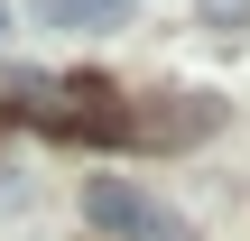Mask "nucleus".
I'll return each mask as SVG.
<instances>
[{
	"instance_id": "3",
	"label": "nucleus",
	"mask_w": 250,
	"mask_h": 241,
	"mask_svg": "<svg viewBox=\"0 0 250 241\" xmlns=\"http://www.w3.org/2000/svg\"><path fill=\"white\" fill-rule=\"evenodd\" d=\"M213 130V93H176V111H130V139H204Z\"/></svg>"
},
{
	"instance_id": "6",
	"label": "nucleus",
	"mask_w": 250,
	"mask_h": 241,
	"mask_svg": "<svg viewBox=\"0 0 250 241\" xmlns=\"http://www.w3.org/2000/svg\"><path fill=\"white\" fill-rule=\"evenodd\" d=\"M0 56H9V0H0Z\"/></svg>"
},
{
	"instance_id": "1",
	"label": "nucleus",
	"mask_w": 250,
	"mask_h": 241,
	"mask_svg": "<svg viewBox=\"0 0 250 241\" xmlns=\"http://www.w3.org/2000/svg\"><path fill=\"white\" fill-rule=\"evenodd\" d=\"M46 121V130H65V139H130V102L111 93V84H56V74H19L9 84V102H0V121Z\"/></svg>"
},
{
	"instance_id": "5",
	"label": "nucleus",
	"mask_w": 250,
	"mask_h": 241,
	"mask_svg": "<svg viewBox=\"0 0 250 241\" xmlns=\"http://www.w3.org/2000/svg\"><path fill=\"white\" fill-rule=\"evenodd\" d=\"M195 19H204L213 37H232V28H250V0H195Z\"/></svg>"
},
{
	"instance_id": "4",
	"label": "nucleus",
	"mask_w": 250,
	"mask_h": 241,
	"mask_svg": "<svg viewBox=\"0 0 250 241\" xmlns=\"http://www.w3.org/2000/svg\"><path fill=\"white\" fill-rule=\"evenodd\" d=\"M37 19L46 28H74V37H102V28L130 19V0H37Z\"/></svg>"
},
{
	"instance_id": "2",
	"label": "nucleus",
	"mask_w": 250,
	"mask_h": 241,
	"mask_svg": "<svg viewBox=\"0 0 250 241\" xmlns=\"http://www.w3.org/2000/svg\"><path fill=\"white\" fill-rule=\"evenodd\" d=\"M83 223L111 241H195V223L176 214V204H158L148 186H130V176H93L83 186Z\"/></svg>"
}]
</instances>
